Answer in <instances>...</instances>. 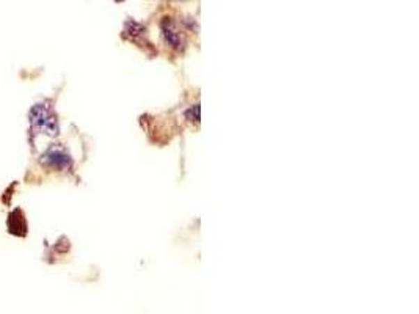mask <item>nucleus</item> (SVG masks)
Instances as JSON below:
<instances>
[{"instance_id":"f257e3e1","label":"nucleus","mask_w":419,"mask_h":314,"mask_svg":"<svg viewBox=\"0 0 419 314\" xmlns=\"http://www.w3.org/2000/svg\"><path fill=\"white\" fill-rule=\"evenodd\" d=\"M164 32H165V35H166V40H168V41L171 42V45L177 46V47L181 46V45H180V42H181V35L177 33V30L175 29L173 24H171V22L168 24V21H165Z\"/></svg>"}]
</instances>
